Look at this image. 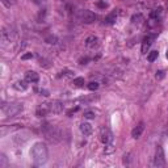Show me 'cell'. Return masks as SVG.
Returning <instances> with one entry per match:
<instances>
[{
    "label": "cell",
    "instance_id": "22",
    "mask_svg": "<svg viewBox=\"0 0 168 168\" xmlns=\"http://www.w3.org/2000/svg\"><path fill=\"white\" fill-rule=\"evenodd\" d=\"M1 3H3V5H5L7 8H10L12 5L16 4V0H1Z\"/></svg>",
    "mask_w": 168,
    "mask_h": 168
},
{
    "label": "cell",
    "instance_id": "8",
    "mask_svg": "<svg viewBox=\"0 0 168 168\" xmlns=\"http://www.w3.org/2000/svg\"><path fill=\"white\" fill-rule=\"evenodd\" d=\"M156 38V36L155 34H152V36H147L146 38L143 39V42H142V54H146L147 51H148V49L151 47L152 42H154V39Z\"/></svg>",
    "mask_w": 168,
    "mask_h": 168
},
{
    "label": "cell",
    "instance_id": "14",
    "mask_svg": "<svg viewBox=\"0 0 168 168\" xmlns=\"http://www.w3.org/2000/svg\"><path fill=\"white\" fill-rule=\"evenodd\" d=\"M80 131H81V133H83L85 136L91 135V134H92V126L89 125L88 122H83V123L80 125Z\"/></svg>",
    "mask_w": 168,
    "mask_h": 168
},
{
    "label": "cell",
    "instance_id": "18",
    "mask_svg": "<svg viewBox=\"0 0 168 168\" xmlns=\"http://www.w3.org/2000/svg\"><path fill=\"white\" fill-rule=\"evenodd\" d=\"M158 55H159V52H158L156 50H154V51L148 52V55H147V59H148V62H154V60L158 58Z\"/></svg>",
    "mask_w": 168,
    "mask_h": 168
},
{
    "label": "cell",
    "instance_id": "23",
    "mask_svg": "<svg viewBox=\"0 0 168 168\" xmlns=\"http://www.w3.org/2000/svg\"><path fill=\"white\" fill-rule=\"evenodd\" d=\"M142 18H143V17H142V15H134L133 17H131V22H133V24H139Z\"/></svg>",
    "mask_w": 168,
    "mask_h": 168
},
{
    "label": "cell",
    "instance_id": "5",
    "mask_svg": "<svg viewBox=\"0 0 168 168\" xmlns=\"http://www.w3.org/2000/svg\"><path fill=\"white\" fill-rule=\"evenodd\" d=\"M100 139H101V142L104 144L112 143V142H113V134H112V131H110L109 129H106V127H102L101 130H100Z\"/></svg>",
    "mask_w": 168,
    "mask_h": 168
},
{
    "label": "cell",
    "instance_id": "24",
    "mask_svg": "<svg viewBox=\"0 0 168 168\" xmlns=\"http://www.w3.org/2000/svg\"><path fill=\"white\" fill-rule=\"evenodd\" d=\"M97 88H99V83L97 81H91L88 84V89H91V91H96Z\"/></svg>",
    "mask_w": 168,
    "mask_h": 168
},
{
    "label": "cell",
    "instance_id": "20",
    "mask_svg": "<svg viewBox=\"0 0 168 168\" xmlns=\"http://www.w3.org/2000/svg\"><path fill=\"white\" fill-rule=\"evenodd\" d=\"M162 15V8H158V9H155L154 12H151V18H155V20H158V17Z\"/></svg>",
    "mask_w": 168,
    "mask_h": 168
},
{
    "label": "cell",
    "instance_id": "10",
    "mask_svg": "<svg viewBox=\"0 0 168 168\" xmlns=\"http://www.w3.org/2000/svg\"><path fill=\"white\" fill-rule=\"evenodd\" d=\"M37 116L38 117H43L46 116L47 113H50V106H49V102H45V104H41L38 108H37Z\"/></svg>",
    "mask_w": 168,
    "mask_h": 168
},
{
    "label": "cell",
    "instance_id": "30",
    "mask_svg": "<svg viewBox=\"0 0 168 168\" xmlns=\"http://www.w3.org/2000/svg\"><path fill=\"white\" fill-rule=\"evenodd\" d=\"M32 1H33L34 4H42V3H45V0H32Z\"/></svg>",
    "mask_w": 168,
    "mask_h": 168
},
{
    "label": "cell",
    "instance_id": "13",
    "mask_svg": "<svg viewBox=\"0 0 168 168\" xmlns=\"http://www.w3.org/2000/svg\"><path fill=\"white\" fill-rule=\"evenodd\" d=\"M99 45V39H97V37L94 36H89L88 38L85 39V46L89 47V49H94V47Z\"/></svg>",
    "mask_w": 168,
    "mask_h": 168
},
{
    "label": "cell",
    "instance_id": "21",
    "mask_svg": "<svg viewBox=\"0 0 168 168\" xmlns=\"http://www.w3.org/2000/svg\"><path fill=\"white\" fill-rule=\"evenodd\" d=\"M94 117H96V114H94V112H92V110H88V112L84 113V118H87V120H93Z\"/></svg>",
    "mask_w": 168,
    "mask_h": 168
},
{
    "label": "cell",
    "instance_id": "1",
    "mask_svg": "<svg viewBox=\"0 0 168 168\" xmlns=\"http://www.w3.org/2000/svg\"><path fill=\"white\" fill-rule=\"evenodd\" d=\"M30 155H32L33 162L36 163L37 165L45 164V163L47 162V158H49V151H47L46 144L42 143V142H37V143H34V146L32 147Z\"/></svg>",
    "mask_w": 168,
    "mask_h": 168
},
{
    "label": "cell",
    "instance_id": "31",
    "mask_svg": "<svg viewBox=\"0 0 168 168\" xmlns=\"http://www.w3.org/2000/svg\"><path fill=\"white\" fill-rule=\"evenodd\" d=\"M167 59H168V50H167Z\"/></svg>",
    "mask_w": 168,
    "mask_h": 168
},
{
    "label": "cell",
    "instance_id": "32",
    "mask_svg": "<svg viewBox=\"0 0 168 168\" xmlns=\"http://www.w3.org/2000/svg\"><path fill=\"white\" fill-rule=\"evenodd\" d=\"M167 4H168V0H167Z\"/></svg>",
    "mask_w": 168,
    "mask_h": 168
},
{
    "label": "cell",
    "instance_id": "29",
    "mask_svg": "<svg viewBox=\"0 0 168 168\" xmlns=\"http://www.w3.org/2000/svg\"><path fill=\"white\" fill-rule=\"evenodd\" d=\"M76 110H79V106H75V108H72V109H71V110H68V113H67V114H68V116H71L74 112H76Z\"/></svg>",
    "mask_w": 168,
    "mask_h": 168
},
{
    "label": "cell",
    "instance_id": "28",
    "mask_svg": "<svg viewBox=\"0 0 168 168\" xmlns=\"http://www.w3.org/2000/svg\"><path fill=\"white\" fill-rule=\"evenodd\" d=\"M97 5H99L100 8H106V3H102V1H97Z\"/></svg>",
    "mask_w": 168,
    "mask_h": 168
},
{
    "label": "cell",
    "instance_id": "25",
    "mask_svg": "<svg viewBox=\"0 0 168 168\" xmlns=\"http://www.w3.org/2000/svg\"><path fill=\"white\" fill-rule=\"evenodd\" d=\"M32 58H33V54H32V52H28V54H24L22 57H21V59L26 60V59H32Z\"/></svg>",
    "mask_w": 168,
    "mask_h": 168
},
{
    "label": "cell",
    "instance_id": "3",
    "mask_svg": "<svg viewBox=\"0 0 168 168\" xmlns=\"http://www.w3.org/2000/svg\"><path fill=\"white\" fill-rule=\"evenodd\" d=\"M24 109L22 104L20 102H10V104H3L1 112L5 117H15L18 113H21Z\"/></svg>",
    "mask_w": 168,
    "mask_h": 168
},
{
    "label": "cell",
    "instance_id": "17",
    "mask_svg": "<svg viewBox=\"0 0 168 168\" xmlns=\"http://www.w3.org/2000/svg\"><path fill=\"white\" fill-rule=\"evenodd\" d=\"M72 84L76 88H81V87L84 85V78H75L72 80Z\"/></svg>",
    "mask_w": 168,
    "mask_h": 168
},
{
    "label": "cell",
    "instance_id": "6",
    "mask_svg": "<svg viewBox=\"0 0 168 168\" xmlns=\"http://www.w3.org/2000/svg\"><path fill=\"white\" fill-rule=\"evenodd\" d=\"M99 100V96H94V94H87V96H81L79 99H76L74 101V104H81V105H87V104H91V102Z\"/></svg>",
    "mask_w": 168,
    "mask_h": 168
},
{
    "label": "cell",
    "instance_id": "27",
    "mask_svg": "<svg viewBox=\"0 0 168 168\" xmlns=\"http://www.w3.org/2000/svg\"><path fill=\"white\" fill-rule=\"evenodd\" d=\"M88 60H89V58H81V59L80 60H79V63H80V64H87V62H88Z\"/></svg>",
    "mask_w": 168,
    "mask_h": 168
},
{
    "label": "cell",
    "instance_id": "2",
    "mask_svg": "<svg viewBox=\"0 0 168 168\" xmlns=\"http://www.w3.org/2000/svg\"><path fill=\"white\" fill-rule=\"evenodd\" d=\"M42 133L46 136V139H49L50 142H54V143H57V142H59L62 139V134H60L59 129L54 127L51 125H47V123H45L42 126Z\"/></svg>",
    "mask_w": 168,
    "mask_h": 168
},
{
    "label": "cell",
    "instance_id": "11",
    "mask_svg": "<svg viewBox=\"0 0 168 168\" xmlns=\"http://www.w3.org/2000/svg\"><path fill=\"white\" fill-rule=\"evenodd\" d=\"M143 130H144V123L143 122H139L138 125L133 129V131H131V136H133V138H135V139H138L139 136L142 135Z\"/></svg>",
    "mask_w": 168,
    "mask_h": 168
},
{
    "label": "cell",
    "instance_id": "19",
    "mask_svg": "<svg viewBox=\"0 0 168 168\" xmlns=\"http://www.w3.org/2000/svg\"><path fill=\"white\" fill-rule=\"evenodd\" d=\"M45 41L47 42V43H57V41H58V38L55 36H52V34H50V36H47L46 38H45Z\"/></svg>",
    "mask_w": 168,
    "mask_h": 168
},
{
    "label": "cell",
    "instance_id": "7",
    "mask_svg": "<svg viewBox=\"0 0 168 168\" xmlns=\"http://www.w3.org/2000/svg\"><path fill=\"white\" fill-rule=\"evenodd\" d=\"M80 18L81 21H83L84 24H92L94 22V20H96V15H94L93 12H91V10H83L80 15Z\"/></svg>",
    "mask_w": 168,
    "mask_h": 168
},
{
    "label": "cell",
    "instance_id": "16",
    "mask_svg": "<svg viewBox=\"0 0 168 168\" xmlns=\"http://www.w3.org/2000/svg\"><path fill=\"white\" fill-rule=\"evenodd\" d=\"M116 17H117V12H112V13H109V15L105 17V20H104V22L105 24H108V25H112V24H114V21H116Z\"/></svg>",
    "mask_w": 168,
    "mask_h": 168
},
{
    "label": "cell",
    "instance_id": "4",
    "mask_svg": "<svg viewBox=\"0 0 168 168\" xmlns=\"http://www.w3.org/2000/svg\"><path fill=\"white\" fill-rule=\"evenodd\" d=\"M155 165H156V167H164L165 165L164 151H163L162 146H156V152H155Z\"/></svg>",
    "mask_w": 168,
    "mask_h": 168
},
{
    "label": "cell",
    "instance_id": "26",
    "mask_svg": "<svg viewBox=\"0 0 168 168\" xmlns=\"http://www.w3.org/2000/svg\"><path fill=\"white\" fill-rule=\"evenodd\" d=\"M164 78V71H158L156 72V79H163Z\"/></svg>",
    "mask_w": 168,
    "mask_h": 168
},
{
    "label": "cell",
    "instance_id": "12",
    "mask_svg": "<svg viewBox=\"0 0 168 168\" xmlns=\"http://www.w3.org/2000/svg\"><path fill=\"white\" fill-rule=\"evenodd\" d=\"M39 79L38 74L34 72V71H28V72L25 74V80L29 81V83H37Z\"/></svg>",
    "mask_w": 168,
    "mask_h": 168
},
{
    "label": "cell",
    "instance_id": "9",
    "mask_svg": "<svg viewBox=\"0 0 168 168\" xmlns=\"http://www.w3.org/2000/svg\"><path fill=\"white\" fill-rule=\"evenodd\" d=\"M50 113H60L63 110V104L60 101H51L49 102Z\"/></svg>",
    "mask_w": 168,
    "mask_h": 168
},
{
    "label": "cell",
    "instance_id": "15",
    "mask_svg": "<svg viewBox=\"0 0 168 168\" xmlns=\"http://www.w3.org/2000/svg\"><path fill=\"white\" fill-rule=\"evenodd\" d=\"M28 81L26 80H20V81H16L15 84H13V88L17 89V91H25L26 88H28Z\"/></svg>",
    "mask_w": 168,
    "mask_h": 168
}]
</instances>
